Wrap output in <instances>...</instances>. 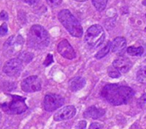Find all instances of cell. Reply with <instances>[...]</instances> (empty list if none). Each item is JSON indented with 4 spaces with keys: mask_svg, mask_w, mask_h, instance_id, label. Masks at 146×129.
<instances>
[{
    "mask_svg": "<svg viewBox=\"0 0 146 129\" xmlns=\"http://www.w3.org/2000/svg\"><path fill=\"white\" fill-rule=\"evenodd\" d=\"M1 117H2V115H1V113H0V121H1Z\"/></svg>",
    "mask_w": 146,
    "mask_h": 129,
    "instance_id": "cell-31",
    "label": "cell"
},
{
    "mask_svg": "<svg viewBox=\"0 0 146 129\" xmlns=\"http://www.w3.org/2000/svg\"><path fill=\"white\" fill-rule=\"evenodd\" d=\"M127 46V40L124 37H117L112 41L111 51L114 53H122Z\"/></svg>",
    "mask_w": 146,
    "mask_h": 129,
    "instance_id": "cell-12",
    "label": "cell"
},
{
    "mask_svg": "<svg viewBox=\"0 0 146 129\" xmlns=\"http://www.w3.org/2000/svg\"><path fill=\"white\" fill-rule=\"evenodd\" d=\"M145 16H146V15H145Z\"/></svg>",
    "mask_w": 146,
    "mask_h": 129,
    "instance_id": "cell-32",
    "label": "cell"
},
{
    "mask_svg": "<svg viewBox=\"0 0 146 129\" xmlns=\"http://www.w3.org/2000/svg\"><path fill=\"white\" fill-rule=\"evenodd\" d=\"M104 114H105V110L101 108H97L95 106H92L86 110L84 116L86 117H91L92 119H98L104 116Z\"/></svg>",
    "mask_w": 146,
    "mask_h": 129,
    "instance_id": "cell-14",
    "label": "cell"
},
{
    "mask_svg": "<svg viewBox=\"0 0 146 129\" xmlns=\"http://www.w3.org/2000/svg\"><path fill=\"white\" fill-rule=\"evenodd\" d=\"M18 58H19L22 63H29L33 60V55L31 52L24 51V52H21V53H19V54H18Z\"/></svg>",
    "mask_w": 146,
    "mask_h": 129,
    "instance_id": "cell-19",
    "label": "cell"
},
{
    "mask_svg": "<svg viewBox=\"0 0 146 129\" xmlns=\"http://www.w3.org/2000/svg\"><path fill=\"white\" fill-rule=\"evenodd\" d=\"M58 19L72 36L80 38L83 35V28L80 21L68 9L61 10L58 14Z\"/></svg>",
    "mask_w": 146,
    "mask_h": 129,
    "instance_id": "cell-3",
    "label": "cell"
},
{
    "mask_svg": "<svg viewBox=\"0 0 146 129\" xmlns=\"http://www.w3.org/2000/svg\"><path fill=\"white\" fill-rule=\"evenodd\" d=\"M22 68V62L19 58H13L6 62L3 66V71L6 75L9 77H16L21 74Z\"/></svg>",
    "mask_w": 146,
    "mask_h": 129,
    "instance_id": "cell-7",
    "label": "cell"
},
{
    "mask_svg": "<svg viewBox=\"0 0 146 129\" xmlns=\"http://www.w3.org/2000/svg\"><path fill=\"white\" fill-rule=\"evenodd\" d=\"M137 80L142 84H146V66L141 67L137 72Z\"/></svg>",
    "mask_w": 146,
    "mask_h": 129,
    "instance_id": "cell-17",
    "label": "cell"
},
{
    "mask_svg": "<svg viewBox=\"0 0 146 129\" xmlns=\"http://www.w3.org/2000/svg\"><path fill=\"white\" fill-rule=\"evenodd\" d=\"M76 114V109L73 105L66 106L61 110H59L55 115H54V120L56 122H62L66 121L73 118Z\"/></svg>",
    "mask_w": 146,
    "mask_h": 129,
    "instance_id": "cell-10",
    "label": "cell"
},
{
    "mask_svg": "<svg viewBox=\"0 0 146 129\" xmlns=\"http://www.w3.org/2000/svg\"><path fill=\"white\" fill-rule=\"evenodd\" d=\"M86 86V80L82 77H74L68 82L69 89L72 92H78Z\"/></svg>",
    "mask_w": 146,
    "mask_h": 129,
    "instance_id": "cell-13",
    "label": "cell"
},
{
    "mask_svg": "<svg viewBox=\"0 0 146 129\" xmlns=\"http://www.w3.org/2000/svg\"><path fill=\"white\" fill-rule=\"evenodd\" d=\"M75 1H78V2H84V1H86V0H75Z\"/></svg>",
    "mask_w": 146,
    "mask_h": 129,
    "instance_id": "cell-30",
    "label": "cell"
},
{
    "mask_svg": "<svg viewBox=\"0 0 146 129\" xmlns=\"http://www.w3.org/2000/svg\"><path fill=\"white\" fill-rule=\"evenodd\" d=\"M0 19H1V20H3V21H7V20L9 19V16H8L7 12H5V11L3 10V11L0 13Z\"/></svg>",
    "mask_w": 146,
    "mask_h": 129,
    "instance_id": "cell-26",
    "label": "cell"
},
{
    "mask_svg": "<svg viewBox=\"0 0 146 129\" xmlns=\"http://www.w3.org/2000/svg\"><path fill=\"white\" fill-rule=\"evenodd\" d=\"M133 89L127 86L110 84L101 91V96L113 105H122L127 104L133 97Z\"/></svg>",
    "mask_w": 146,
    "mask_h": 129,
    "instance_id": "cell-1",
    "label": "cell"
},
{
    "mask_svg": "<svg viewBox=\"0 0 146 129\" xmlns=\"http://www.w3.org/2000/svg\"><path fill=\"white\" fill-rule=\"evenodd\" d=\"M52 62H53V57H52V55L51 54H48L47 55V57H46V59H45V61L44 63V66H49L50 63H52Z\"/></svg>",
    "mask_w": 146,
    "mask_h": 129,
    "instance_id": "cell-23",
    "label": "cell"
},
{
    "mask_svg": "<svg viewBox=\"0 0 146 129\" xmlns=\"http://www.w3.org/2000/svg\"><path fill=\"white\" fill-rule=\"evenodd\" d=\"M105 39V31L98 24L91 26L85 33V43L90 48L100 46Z\"/></svg>",
    "mask_w": 146,
    "mask_h": 129,
    "instance_id": "cell-4",
    "label": "cell"
},
{
    "mask_svg": "<svg viewBox=\"0 0 146 129\" xmlns=\"http://www.w3.org/2000/svg\"><path fill=\"white\" fill-rule=\"evenodd\" d=\"M144 51H145L142 46H130L127 49V52L133 57L142 56Z\"/></svg>",
    "mask_w": 146,
    "mask_h": 129,
    "instance_id": "cell-16",
    "label": "cell"
},
{
    "mask_svg": "<svg viewBox=\"0 0 146 129\" xmlns=\"http://www.w3.org/2000/svg\"><path fill=\"white\" fill-rule=\"evenodd\" d=\"M92 3L98 11H103L107 6L108 0H92Z\"/></svg>",
    "mask_w": 146,
    "mask_h": 129,
    "instance_id": "cell-18",
    "label": "cell"
},
{
    "mask_svg": "<svg viewBox=\"0 0 146 129\" xmlns=\"http://www.w3.org/2000/svg\"><path fill=\"white\" fill-rule=\"evenodd\" d=\"M50 44V36L48 32L40 25H33L28 34V45L36 50L47 47Z\"/></svg>",
    "mask_w": 146,
    "mask_h": 129,
    "instance_id": "cell-2",
    "label": "cell"
},
{
    "mask_svg": "<svg viewBox=\"0 0 146 129\" xmlns=\"http://www.w3.org/2000/svg\"><path fill=\"white\" fill-rule=\"evenodd\" d=\"M21 89L26 92H35L41 90V80L37 76H30L21 82Z\"/></svg>",
    "mask_w": 146,
    "mask_h": 129,
    "instance_id": "cell-8",
    "label": "cell"
},
{
    "mask_svg": "<svg viewBox=\"0 0 146 129\" xmlns=\"http://www.w3.org/2000/svg\"><path fill=\"white\" fill-rule=\"evenodd\" d=\"M63 104H64V98L62 96L57 94L49 93L45 95L43 105L46 111L51 112L62 107Z\"/></svg>",
    "mask_w": 146,
    "mask_h": 129,
    "instance_id": "cell-6",
    "label": "cell"
},
{
    "mask_svg": "<svg viewBox=\"0 0 146 129\" xmlns=\"http://www.w3.org/2000/svg\"><path fill=\"white\" fill-rule=\"evenodd\" d=\"M132 62L130 61V59H128L126 57H119L118 58H116L112 66L115 67L121 74H126L127 73L130 68H132Z\"/></svg>",
    "mask_w": 146,
    "mask_h": 129,
    "instance_id": "cell-11",
    "label": "cell"
},
{
    "mask_svg": "<svg viewBox=\"0 0 146 129\" xmlns=\"http://www.w3.org/2000/svg\"><path fill=\"white\" fill-rule=\"evenodd\" d=\"M86 121H80L75 129H86Z\"/></svg>",
    "mask_w": 146,
    "mask_h": 129,
    "instance_id": "cell-25",
    "label": "cell"
},
{
    "mask_svg": "<svg viewBox=\"0 0 146 129\" xmlns=\"http://www.w3.org/2000/svg\"><path fill=\"white\" fill-rule=\"evenodd\" d=\"M62 0H46L47 3L51 7H57L62 3Z\"/></svg>",
    "mask_w": 146,
    "mask_h": 129,
    "instance_id": "cell-21",
    "label": "cell"
},
{
    "mask_svg": "<svg viewBox=\"0 0 146 129\" xmlns=\"http://www.w3.org/2000/svg\"><path fill=\"white\" fill-rule=\"evenodd\" d=\"M142 3H143V5L146 6V0H143V1H142Z\"/></svg>",
    "mask_w": 146,
    "mask_h": 129,
    "instance_id": "cell-29",
    "label": "cell"
},
{
    "mask_svg": "<svg viewBox=\"0 0 146 129\" xmlns=\"http://www.w3.org/2000/svg\"><path fill=\"white\" fill-rule=\"evenodd\" d=\"M139 104H145L146 103V95H143V97L139 100Z\"/></svg>",
    "mask_w": 146,
    "mask_h": 129,
    "instance_id": "cell-28",
    "label": "cell"
},
{
    "mask_svg": "<svg viewBox=\"0 0 146 129\" xmlns=\"http://www.w3.org/2000/svg\"><path fill=\"white\" fill-rule=\"evenodd\" d=\"M111 46H112V42L108 41L106 43V45L96 54V58L97 59H102L103 57L107 56L110 53V51H111Z\"/></svg>",
    "mask_w": 146,
    "mask_h": 129,
    "instance_id": "cell-15",
    "label": "cell"
},
{
    "mask_svg": "<svg viewBox=\"0 0 146 129\" xmlns=\"http://www.w3.org/2000/svg\"><path fill=\"white\" fill-rule=\"evenodd\" d=\"M57 51L65 58L72 60L76 57V53L67 39H62L57 45Z\"/></svg>",
    "mask_w": 146,
    "mask_h": 129,
    "instance_id": "cell-9",
    "label": "cell"
},
{
    "mask_svg": "<svg viewBox=\"0 0 146 129\" xmlns=\"http://www.w3.org/2000/svg\"><path fill=\"white\" fill-rule=\"evenodd\" d=\"M104 126L101 124V123H98V122H93L91 124L89 129H103Z\"/></svg>",
    "mask_w": 146,
    "mask_h": 129,
    "instance_id": "cell-24",
    "label": "cell"
},
{
    "mask_svg": "<svg viewBox=\"0 0 146 129\" xmlns=\"http://www.w3.org/2000/svg\"><path fill=\"white\" fill-rule=\"evenodd\" d=\"M24 3H27V4H30V5H33L35 3H37L38 2V0H22Z\"/></svg>",
    "mask_w": 146,
    "mask_h": 129,
    "instance_id": "cell-27",
    "label": "cell"
},
{
    "mask_svg": "<svg viewBox=\"0 0 146 129\" xmlns=\"http://www.w3.org/2000/svg\"><path fill=\"white\" fill-rule=\"evenodd\" d=\"M108 74L111 78H119L121 77V73L113 66L108 68Z\"/></svg>",
    "mask_w": 146,
    "mask_h": 129,
    "instance_id": "cell-20",
    "label": "cell"
},
{
    "mask_svg": "<svg viewBox=\"0 0 146 129\" xmlns=\"http://www.w3.org/2000/svg\"><path fill=\"white\" fill-rule=\"evenodd\" d=\"M11 97V101L0 104L2 110L9 115H20L27 110V106L25 104V98L17 95H13Z\"/></svg>",
    "mask_w": 146,
    "mask_h": 129,
    "instance_id": "cell-5",
    "label": "cell"
},
{
    "mask_svg": "<svg viewBox=\"0 0 146 129\" xmlns=\"http://www.w3.org/2000/svg\"><path fill=\"white\" fill-rule=\"evenodd\" d=\"M8 32V26L6 23H3L0 27V36H4Z\"/></svg>",
    "mask_w": 146,
    "mask_h": 129,
    "instance_id": "cell-22",
    "label": "cell"
}]
</instances>
